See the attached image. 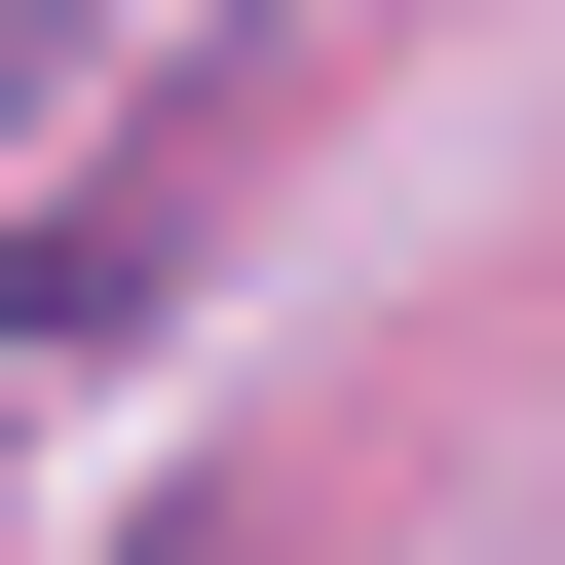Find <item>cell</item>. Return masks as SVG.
<instances>
[{"label":"cell","mask_w":565,"mask_h":565,"mask_svg":"<svg viewBox=\"0 0 565 565\" xmlns=\"http://www.w3.org/2000/svg\"><path fill=\"white\" fill-rule=\"evenodd\" d=\"M39 114H76V0H0V151H39Z\"/></svg>","instance_id":"2"},{"label":"cell","mask_w":565,"mask_h":565,"mask_svg":"<svg viewBox=\"0 0 565 565\" xmlns=\"http://www.w3.org/2000/svg\"><path fill=\"white\" fill-rule=\"evenodd\" d=\"M189 565H264V527H189Z\"/></svg>","instance_id":"3"},{"label":"cell","mask_w":565,"mask_h":565,"mask_svg":"<svg viewBox=\"0 0 565 565\" xmlns=\"http://www.w3.org/2000/svg\"><path fill=\"white\" fill-rule=\"evenodd\" d=\"M226 114H264V76H189V114H151L114 189H39V226H0V340H114L151 264H189V151H226Z\"/></svg>","instance_id":"1"}]
</instances>
